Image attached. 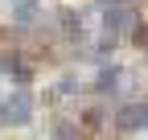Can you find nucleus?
<instances>
[{"label": "nucleus", "mask_w": 148, "mask_h": 140, "mask_svg": "<svg viewBox=\"0 0 148 140\" xmlns=\"http://www.w3.org/2000/svg\"><path fill=\"white\" fill-rule=\"evenodd\" d=\"M119 128L123 132H136V128H148V103H132V107H123L119 111Z\"/></svg>", "instance_id": "2"}, {"label": "nucleus", "mask_w": 148, "mask_h": 140, "mask_svg": "<svg viewBox=\"0 0 148 140\" xmlns=\"http://www.w3.org/2000/svg\"><path fill=\"white\" fill-rule=\"evenodd\" d=\"M107 4H123V0H107Z\"/></svg>", "instance_id": "3"}, {"label": "nucleus", "mask_w": 148, "mask_h": 140, "mask_svg": "<svg viewBox=\"0 0 148 140\" xmlns=\"http://www.w3.org/2000/svg\"><path fill=\"white\" fill-rule=\"evenodd\" d=\"M29 111H33V95H25V91L0 99V124H25Z\"/></svg>", "instance_id": "1"}]
</instances>
